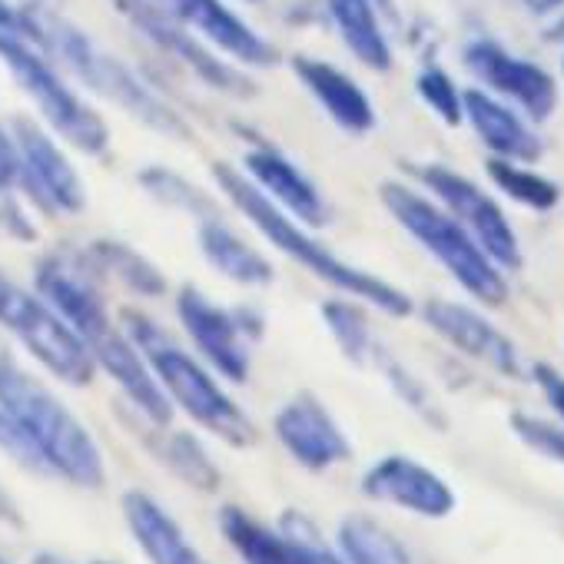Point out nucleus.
<instances>
[{
	"mask_svg": "<svg viewBox=\"0 0 564 564\" xmlns=\"http://www.w3.org/2000/svg\"><path fill=\"white\" fill-rule=\"evenodd\" d=\"M213 180H216V189L236 206L239 216H246L279 252H286L303 269H310L316 279L329 282L336 293L356 296V300H362V303H369L379 313L395 316V319L412 313V300L399 286H392L389 279H382L376 272H366V269L339 259L326 242H319L310 232L313 226L300 223L296 216H290L282 206H275L242 170H236L229 163H216L213 166Z\"/></svg>",
	"mask_w": 564,
	"mask_h": 564,
	"instance_id": "nucleus-1",
	"label": "nucleus"
},
{
	"mask_svg": "<svg viewBox=\"0 0 564 564\" xmlns=\"http://www.w3.org/2000/svg\"><path fill=\"white\" fill-rule=\"evenodd\" d=\"M0 409L37 445L54 478L84 491H100L107 485V462L90 429L4 346H0Z\"/></svg>",
	"mask_w": 564,
	"mask_h": 564,
	"instance_id": "nucleus-2",
	"label": "nucleus"
},
{
	"mask_svg": "<svg viewBox=\"0 0 564 564\" xmlns=\"http://www.w3.org/2000/svg\"><path fill=\"white\" fill-rule=\"evenodd\" d=\"M123 329L130 333V339L140 346V352L147 356L156 382L163 386L166 399L173 402V409L186 412L196 425H203L209 435L223 438L232 448H246L256 442V425L246 415V409L223 389V376L206 366L199 356H193L189 349H183L153 316L140 313V310H123L120 313Z\"/></svg>",
	"mask_w": 564,
	"mask_h": 564,
	"instance_id": "nucleus-3",
	"label": "nucleus"
},
{
	"mask_svg": "<svg viewBox=\"0 0 564 564\" xmlns=\"http://www.w3.org/2000/svg\"><path fill=\"white\" fill-rule=\"evenodd\" d=\"M28 11L37 28V44L51 57H57V64H64L80 84H87L94 94L117 104L123 113H130L133 120H140L143 127L163 137H173V140L193 137L189 120L170 100H163L133 67H127L120 57L100 47L87 31H80L61 14L37 11V8H28Z\"/></svg>",
	"mask_w": 564,
	"mask_h": 564,
	"instance_id": "nucleus-4",
	"label": "nucleus"
},
{
	"mask_svg": "<svg viewBox=\"0 0 564 564\" xmlns=\"http://www.w3.org/2000/svg\"><path fill=\"white\" fill-rule=\"evenodd\" d=\"M379 196H382V206L392 213V219L425 252L438 259V265L471 300H478L481 306H501L508 300L505 269L481 249V242L435 196L402 180H386Z\"/></svg>",
	"mask_w": 564,
	"mask_h": 564,
	"instance_id": "nucleus-5",
	"label": "nucleus"
},
{
	"mask_svg": "<svg viewBox=\"0 0 564 564\" xmlns=\"http://www.w3.org/2000/svg\"><path fill=\"white\" fill-rule=\"evenodd\" d=\"M0 64L11 70L18 87L31 97L51 130L87 156H107L110 150V127L107 120L67 84L51 57L34 37L0 28Z\"/></svg>",
	"mask_w": 564,
	"mask_h": 564,
	"instance_id": "nucleus-6",
	"label": "nucleus"
},
{
	"mask_svg": "<svg viewBox=\"0 0 564 564\" xmlns=\"http://www.w3.org/2000/svg\"><path fill=\"white\" fill-rule=\"evenodd\" d=\"M0 329L11 333L54 379L84 389L97 379V359L47 296L28 290L0 265Z\"/></svg>",
	"mask_w": 564,
	"mask_h": 564,
	"instance_id": "nucleus-7",
	"label": "nucleus"
},
{
	"mask_svg": "<svg viewBox=\"0 0 564 564\" xmlns=\"http://www.w3.org/2000/svg\"><path fill=\"white\" fill-rule=\"evenodd\" d=\"M113 8L140 37H147L160 54L176 61L183 70H189L203 87L232 100L256 97L252 77L239 64L223 57L216 47H209L196 31H189L166 0H113Z\"/></svg>",
	"mask_w": 564,
	"mask_h": 564,
	"instance_id": "nucleus-8",
	"label": "nucleus"
},
{
	"mask_svg": "<svg viewBox=\"0 0 564 564\" xmlns=\"http://www.w3.org/2000/svg\"><path fill=\"white\" fill-rule=\"evenodd\" d=\"M176 319L196 356L226 382L239 386L252 369V343L262 339L265 319L256 306H219L199 286H180Z\"/></svg>",
	"mask_w": 564,
	"mask_h": 564,
	"instance_id": "nucleus-9",
	"label": "nucleus"
},
{
	"mask_svg": "<svg viewBox=\"0 0 564 564\" xmlns=\"http://www.w3.org/2000/svg\"><path fill=\"white\" fill-rule=\"evenodd\" d=\"M415 176L422 183V189H429V196H435L478 242L481 249L505 269V272H518L524 262L521 252V239L508 219V213L501 209V203L481 189L471 176L445 166V163H425L415 166Z\"/></svg>",
	"mask_w": 564,
	"mask_h": 564,
	"instance_id": "nucleus-10",
	"label": "nucleus"
},
{
	"mask_svg": "<svg viewBox=\"0 0 564 564\" xmlns=\"http://www.w3.org/2000/svg\"><path fill=\"white\" fill-rule=\"evenodd\" d=\"M462 64L488 94L514 104L534 123L547 120L557 107V80L541 64L514 54L488 34H471L462 44Z\"/></svg>",
	"mask_w": 564,
	"mask_h": 564,
	"instance_id": "nucleus-11",
	"label": "nucleus"
},
{
	"mask_svg": "<svg viewBox=\"0 0 564 564\" xmlns=\"http://www.w3.org/2000/svg\"><path fill=\"white\" fill-rule=\"evenodd\" d=\"M8 130L21 156V193L47 216L80 213L87 206V183L64 147L28 117H14Z\"/></svg>",
	"mask_w": 564,
	"mask_h": 564,
	"instance_id": "nucleus-12",
	"label": "nucleus"
},
{
	"mask_svg": "<svg viewBox=\"0 0 564 564\" xmlns=\"http://www.w3.org/2000/svg\"><path fill=\"white\" fill-rule=\"evenodd\" d=\"M422 319L455 352H462L465 359L491 369L495 376H505V379H521L524 376V362H521L518 346L481 310H475L468 303H458V300L432 296L429 303H422Z\"/></svg>",
	"mask_w": 564,
	"mask_h": 564,
	"instance_id": "nucleus-13",
	"label": "nucleus"
},
{
	"mask_svg": "<svg viewBox=\"0 0 564 564\" xmlns=\"http://www.w3.org/2000/svg\"><path fill=\"white\" fill-rule=\"evenodd\" d=\"M272 432L279 445L310 471H326L352 455L346 432L313 392H300L282 405L272 419Z\"/></svg>",
	"mask_w": 564,
	"mask_h": 564,
	"instance_id": "nucleus-14",
	"label": "nucleus"
},
{
	"mask_svg": "<svg viewBox=\"0 0 564 564\" xmlns=\"http://www.w3.org/2000/svg\"><path fill=\"white\" fill-rule=\"evenodd\" d=\"M362 495L419 518H445L455 511L452 485L412 455H386L372 462L362 475Z\"/></svg>",
	"mask_w": 564,
	"mask_h": 564,
	"instance_id": "nucleus-15",
	"label": "nucleus"
},
{
	"mask_svg": "<svg viewBox=\"0 0 564 564\" xmlns=\"http://www.w3.org/2000/svg\"><path fill=\"white\" fill-rule=\"evenodd\" d=\"M242 170L275 206H282L300 223L316 229L329 219V203H326L323 189L316 186V180L293 156L282 153L275 143L252 140L242 156Z\"/></svg>",
	"mask_w": 564,
	"mask_h": 564,
	"instance_id": "nucleus-16",
	"label": "nucleus"
},
{
	"mask_svg": "<svg viewBox=\"0 0 564 564\" xmlns=\"http://www.w3.org/2000/svg\"><path fill=\"white\" fill-rule=\"evenodd\" d=\"M176 18L196 31L209 47L239 67H275L279 51L249 21H242L226 0H166Z\"/></svg>",
	"mask_w": 564,
	"mask_h": 564,
	"instance_id": "nucleus-17",
	"label": "nucleus"
},
{
	"mask_svg": "<svg viewBox=\"0 0 564 564\" xmlns=\"http://www.w3.org/2000/svg\"><path fill=\"white\" fill-rule=\"evenodd\" d=\"M465 123L475 130L481 147L491 156L534 163L544 153V143L534 130V120L521 113L514 104L488 94L485 87L465 90Z\"/></svg>",
	"mask_w": 564,
	"mask_h": 564,
	"instance_id": "nucleus-18",
	"label": "nucleus"
},
{
	"mask_svg": "<svg viewBox=\"0 0 564 564\" xmlns=\"http://www.w3.org/2000/svg\"><path fill=\"white\" fill-rule=\"evenodd\" d=\"M293 74L300 77L306 94L323 107V113L339 130H346L352 137H366L369 130H376V107H372L366 87L356 77H349L343 67L310 57V54H296Z\"/></svg>",
	"mask_w": 564,
	"mask_h": 564,
	"instance_id": "nucleus-19",
	"label": "nucleus"
},
{
	"mask_svg": "<svg viewBox=\"0 0 564 564\" xmlns=\"http://www.w3.org/2000/svg\"><path fill=\"white\" fill-rule=\"evenodd\" d=\"M123 419H127L130 432L143 442V448L160 465H166L180 481H186L189 488H196L203 495L219 488V468H216L213 455L206 452V445L196 435L170 429V425H156V422L143 419L137 409H130Z\"/></svg>",
	"mask_w": 564,
	"mask_h": 564,
	"instance_id": "nucleus-20",
	"label": "nucleus"
},
{
	"mask_svg": "<svg viewBox=\"0 0 564 564\" xmlns=\"http://www.w3.org/2000/svg\"><path fill=\"white\" fill-rule=\"evenodd\" d=\"M123 518L150 564H206L180 528V521L147 491L133 488L123 495Z\"/></svg>",
	"mask_w": 564,
	"mask_h": 564,
	"instance_id": "nucleus-21",
	"label": "nucleus"
},
{
	"mask_svg": "<svg viewBox=\"0 0 564 564\" xmlns=\"http://www.w3.org/2000/svg\"><path fill=\"white\" fill-rule=\"evenodd\" d=\"M196 242H199V252L203 259L229 282L236 286H249V290H259V286H269L275 279L272 272V262L223 216H206L196 223Z\"/></svg>",
	"mask_w": 564,
	"mask_h": 564,
	"instance_id": "nucleus-22",
	"label": "nucleus"
},
{
	"mask_svg": "<svg viewBox=\"0 0 564 564\" xmlns=\"http://www.w3.org/2000/svg\"><path fill=\"white\" fill-rule=\"evenodd\" d=\"M329 24L336 28L343 47L369 70H392V41L382 24V11L376 0H326Z\"/></svg>",
	"mask_w": 564,
	"mask_h": 564,
	"instance_id": "nucleus-23",
	"label": "nucleus"
},
{
	"mask_svg": "<svg viewBox=\"0 0 564 564\" xmlns=\"http://www.w3.org/2000/svg\"><path fill=\"white\" fill-rule=\"evenodd\" d=\"M219 528L242 564H310L300 541L286 528H269L239 505H223Z\"/></svg>",
	"mask_w": 564,
	"mask_h": 564,
	"instance_id": "nucleus-24",
	"label": "nucleus"
},
{
	"mask_svg": "<svg viewBox=\"0 0 564 564\" xmlns=\"http://www.w3.org/2000/svg\"><path fill=\"white\" fill-rule=\"evenodd\" d=\"M84 259L90 262V269L100 275V279H113L120 282L123 290H130L133 296H143V300H160L166 293V275L163 269L147 259L140 249H133L130 242L123 239H90L87 246H80Z\"/></svg>",
	"mask_w": 564,
	"mask_h": 564,
	"instance_id": "nucleus-25",
	"label": "nucleus"
},
{
	"mask_svg": "<svg viewBox=\"0 0 564 564\" xmlns=\"http://www.w3.org/2000/svg\"><path fill=\"white\" fill-rule=\"evenodd\" d=\"M369 303L356 300V296H329L323 306H319V316L329 329V336L336 339L339 352L356 362V366H369L376 362V352H379V339L372 333V323H369Z\"/></svg>",
	"mask_w": 564,
	"mask_h": 564,
	"instance_id": "nucleus-26",
	"label": "nucleus"
},
{
	"mask_svg": "<svg viewBox=\"0 0 564 564\" xmlns=\"http://www.w3.org/2000/svg\"><path fill=\"white\" fill-rule=\"evenodd\" d=\"M485 170H488V180L495 183V189H501L508 199H514L524 209L551 213L561 203V183H554L551 176H544L541 170H534L521 160L488 156Z\"/></svg>",
	"mask_w": 564,
	"mask_h": 564,
	"instance_id": "nucleus-27",
	"label": "nucleus"
},
{
	"mask_svg": "<svg viewBox=\"0 0 564 564\" xmlns=\"http://www.w3.org/2000/svg\"><path fill=\"white\" fill-rule=\"evenodd\" d=\"M339 551L349 564H415L409 547L376 518L352 514L339 524Z\"/></svg>",
	"mask_w": 564,
	"mask_h": 564,
	"instance_id": "nucleus-28",
	"label": "nucleus"
},
{
	"mask_svg": "<svg viewBox=\"0 0 564 564\" xmlns=\"http://www.w3.org/2000/svg\"><path fill=\"white\" fill-rule=\"evenodd\" d=\"M137 183L143 186V193H147L150 199H156L160 206L176 209V213H183V216H193L196 223L219 213L216 199H213L199 183H193L189 176H183V173H176V170H170V166H156V163H153V166H143V170L137 173Z\"/></svg>",
	"mask_w": 564,
	"mask_h": 564,
	"instance_id": "nucleus-29",
	"label": "nucleus"
},
{
	"mask_svg": "<svg viewBox=\"0 0 564 564\" xmlns=\"http://www.w3.org/2000/svg\"><path fill=\"white\" fill-rule=\"evenodd\" d=\"M415 94L442 123H448V127L465 123V90L455 84V77L445 67L425 64L415 74Z\"/></svg>",
	"mask_w": 564,
	"mask_h": 564,
	"instance_id": "nucleus-30",
	"label": "nucleus"
},
{
	"mask_svg": "<svg viewBox=\"0 0 564 564\" xmlns=\"http://www.w3.org/2000/svg\"><path fill=\"white\" fill-rule=\"evenodd\" d=\"M372 366H379V372L386 376V382L395 389V395L415 412V415H422L425 422H432V425H445V419H442V409H438V402L432 399V392H429V386L409 369V366H402L395 356H389L382 346H379V352H376V362Z\"/></svg>",
	"mask_w": 564,
	"mask_h": 564,
	"instance_id": "nucleus-31",
	"label": "nucleus"
},
{
	"mask_svg": "<svg viewBox=\"0 0 564 564\" xmlns=\"http://www.w3.org/2000/svg\"><path fill=\"white\" fill-rule=\"evenodd\" d=\"M14 189H21V156L11 130H0V226L21 239H34V226L14 206Z\"/></svg>",
	"mask_w": 564,
	"mask_h": 564,
	"instance_id": "nucleus-32",
	"label": "nucleus"
},
{
	"mask_svg": "<svg viewBox=\"0 0 564 564\" xmlns=\"http://www.w3.org/2000/svg\"><path fill=\"white\" fill-rule=\"evenodd\" d=\"M511 429H514V435L528 448H534L544 458L564 465V429L561 425H554L547 419H538V415H528V412H514L511 415Z\"/></svg>",
	"mask_w": 564,
	"mask_h": 564,
	"instance_id": "nucleus-33",
	"label": "nucleus"
},
{
	"mask_svg": "<svg viewBox=\"0 0 564 564\" xmlns=\"http://www.w3.org/2000/svg\"><path fill=\"white\" fill-rule=\"evenodd\" d=\"M0 452H4L11 462H18L21 468H28L31 475H41V478H54L44 455L37 452V445L21 432V425L0 409Z\"/></svg>",
	"mask_w": 564,
	"mask_h": 564,
	"instance_id": "nucleus-34",
	"label": "nucleus"
},
{
	"mask_svg": "<svg viewBox=\"0 0 564 564\" xmlns=\"http://www.w3.org/2000/svg\"><path fill=\"white\" fill-rule=\"evenodd\" d=\"M531 379L538 382L544 402L551 405V412H554V415L561 419V425H564V376H561L554 366H547V362H534Z\"/></svg>",
	"mask_w": 564,
	"mask_h": 564,
	"instance_id": "nucleus-35",
	"label": "nucleus"
},
{
	"mask_svg": "<svg viewBox=\"0 0 564 564\" xmlns=\"http://www.w3.org/2000/svg\"><path fill=\"white\" fill-rule=\"evenodd\" d=\"M286 531L300 541V547H303V554H306V561H310V564H349V561L343 557V551L326 547V544H323V541H316L313 534H296V528H290V524H286Z\"/></svg>",
	"mask_w": 564,
	"mask_h": 564,
	"instance_id": "nucleus-36",
	"label": "nucleus"
},
{
	"mask_svg": "<svg viewBox=\"0 0 564 564\" xmlns=\"http://www.w3.org/2000/svg\"><path fill=\"white\" fill-rule=\"evenodd\" d=\"M0 28H4V31H18V34H28V37L37 41V28H34L31 11L11 4V0H0Z\"/></svg>",
	"mask_w": 564,
	"mask_h": 564,
	"instance_id": "nucleus-37",
	"label": "nucleus"
},
{
	"mask_svg": "<svg viewBox=\"0 0 564 564\" xmlns=\"http://www.w3.org/2000/svg\"><path fill=\"white\" fill-rule=\"evenodd\" d=\"M514 4L531 14V18H541V21H557L561 11H564V0H514Z\"/></svg>",
	"mask_w": 564,
	"mask_h": 564,
	"instance_id": "nucleus-38",
	"label": "nucleus"
},
{
	"mask_svg": "<svg viewBox=\"0 0 564 564\" xmlns=\"http://www.w3.org/2000/svg\"><path fill=\"white\" fill-rule=\"evenodd\" d=\"M0 521H4V524H21V511L11 501V495L4 491V485H0Z\"/></svg>",
	"mask_w": 564,
	"mask_h": 564,
	"instance_id": "nucleus-39",
	"label": "nucleus"
},
{
	"mask_svg": "<svg viewBox=\"0 0 564 564\" xmlns=\"http://www.w3.org/2000/svg\"><path fill=\"white\" fill-rule=\"evenodd\" d=\"M551 37H554V41H561V37H564V11H561V18H557V21H551Z\"/></svg>",
	"mask_w": 564,
	"mask_h": 564,
	"instance_id": "nucleus-40",
	"label": "nucleus"
},
{
	"mask_svg": "<svg viewBox=\"0 0 564 564\" xmlns=\"http://www.w3.org/2000/svg\"><path fill=\"white\" fill-rule=\"evenodd\" d=\"M246 4H262V0H246Z\"/></svg>",
	"mask_w": 564,
	"mask_h": 564,
	"instance_id": "nucleus-41",
	"label": "nucleus"
},
{
	"mask_svg": "<svg viewBox=\"0 0 564 564\" xmlns=\"http://www.w3.org/2000/svg\"><path fill=\"white\" fill-rule=\"evenodd\" d=\"M0 564H14V561H8V557H0Z\"/></svg>",
	"mask_w": 564,
	"mask_h": 564,
	"instance_id": "nucleus-42",
	"label": "nucleus"
},
{
	"mask_svg": "<svg viewBox=\"0 0 564 564\" xmlns=\"http://www.w3.org/2000/svg\"><path fill=\"white\" fill-rule=\"evenodd\" d=\"M90 564H110V561H90Z\"/></svg>",
	"mask_w": 564,
	"mask_h": 564,
	"instance_id": "nucleus-43",
	"label": "nucleus"
},
{
	"mask_svg": "<svg viewBox=\"0 0 564 564\" xmlns=\"http://www.w3.org/2000/svg\"><path fill=\"white\" fill-rule=\"evenodd\" d=\"M561 70H564V57H561Z\"/></svg>",
	"mask_w": 564,
	"mask_h": 564,
	"instance_id": "nucleus-44",
	"label": "nucleus"
}]
</instances>
